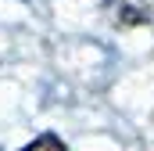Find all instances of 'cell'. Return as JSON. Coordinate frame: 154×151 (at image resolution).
Here are the masks:
<instances>
[{
	"label": "cell",
	"mask_w": 154,
	"mask_h": 151,
	"mask_svg": "<svg viewBox=\"0 0 154 151\" xmlns=\"http://www.w3.org/2000/svg\"><path fill=\"white\" fill-rule=\"evenodd\" d=\"M22 151H68L65 148V140L57 137V133H39L32 144H25Z\"/></svg>",
	"instance_id": "cell-1"
}]
</instances>
